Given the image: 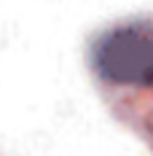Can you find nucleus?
<instances>
[{
	"label": "nucleus",
	"instance_id": "f257e3e1",
	"mask_svg": "<svg viewBox=\"0 0 153 156\" xmlns=\"http://www.w3.org/2000/svg\"><path fill=\"white\" fill-rule=\"evenodd\" d=\"M97 73L123 86H153V24H123L94 46Z\"/></svg>",
	"mask_w": 153,
	"mask_h": 156
}]
</instances>
